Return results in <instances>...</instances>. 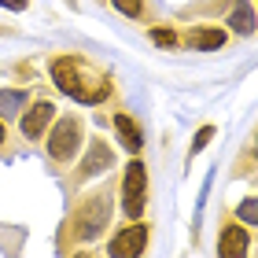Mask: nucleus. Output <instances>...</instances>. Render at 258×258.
Returning a JSON list of instances; mask_svg holds the SVG:
<instances>
[{
  "mask_svg": "<svg viewBox=\"0 0 258 258\" xmlns=\"http://www.w3.org/2000/svg\"><path fill=\"white\" fill-rule=\"evenodd\" d=\"M78 144H81V125H78L74 118L55 122L52 137H48V155H52V159H59V162H67V159L78 151Z\"/></svg>",
  "mask_w": 258,
  "mask_h": 258,
  "instance_id": "obj_4",
  "label": "nucleus"
},
{
  "mask_svg": "<svg viewBox=\"0 0 258 258\" xmlns=\"http://www.w3.org/2000/svg\"><path fill=\"white\" fill-rule=\"evenodd\" d=\"M229 26L236 33H254V11H251L247 0H236V8H232V15H229Z\"/></svg>",
  "mask_w": 258,
  "mask_h": 258,
  "instance_id": "obj_11",
  "label": "nucleus"
},
{
  "mask_svg": "<svg viewBox=\"0 0 258 258\" xmlns=\"http://www.w3.org/2000/svg\"><path fill=\"white\" fill-rule=\"evenodd\" d=\"M151 41L155 44H162V48H173V44H177V37H173V30H151Z\"/></svg>",
  "mask_w": 258,
  "mask_h": 258,
  "instance_id": "obj_14",
  "label": "nucleus"
},
{
  "mask_svg": "<svg viewBox=\"0 0 258 258\" xmlns=\"http://www.w3.org/2000/svg\"><path fill=\"white\" fill-rule=\"evenodd\" d=\"M111 4L118 8L122 15H129V19H133V15H140V0H111Z\"/></svg>",
  "mask_w": 258,
  "mask_h": 258,
  "instance_id": "obj_15",
  "label": "nucleus"
},
{
  "mask_svg": "<svg viewBox=\"0 0 258 258\" xmlns=\"http://www.w3.org/2000/svg\"><path fill=\"white\" fill-rule=\"evenodd\" d=\"M22 103H26V96L19 89H0V114H15Z\"/></svg>",
  "mask_w": 258,
  "mask_h": 258,
  "instance_id": "obj_12",
  "label": "nucleus"
},
{
  "mask_svg": "<svg viewBox=\"0 0 258 258\" xmlns=\"http://www.w3.org/2000/svg\"><path fill=\"white\" fill-rule=\"evenodd\" d=\"M107 218H111V199L107 196H92L85 207L78 210V218H74V232H78V240H92V236H100V229L107 225Z\"/></svg>",
  "mask_w": 258,
  "mask_h": 258,
  "instance_id": "obj_3",
  "label": "nucleus"
},
{
  "mask_svg": "<svg viewBox=\"0 0 258 258\" xmlns=\"http://www.w3.org/2000/svg\"><path fill=\"white\" fill-rule=\"evenodd\" d=\"M144 247H148V229L144 225H129L111 240L107 251H111V258H140Z\"/></svg>",
  "mask_w": 258,
  "mask_h": 258,
  "instance_id": "obj_5",
  "label": "nucleus"
},
{
  "mask_svg": "<svg viewBox=\"0 0 258 258\" xmlns=\"http://www.w3.org/2000/svg\"><path fill=\"white\" fill-rule=\"evenodd\" d=\"M144 203H148V170L144 162H129L125 177H122V210L125 218H140L144 214Z\"/></svg>",
  "mask_w": 258,
  "mask_h": 258,
  "instance_id": "obj_2",
  "label": "nucleus"
},
{
  "mask_svg": "<svg viewBox=\"0 0 258 258\" xmlns=\"http://www.w3.org/2000/svg\"><path fill=\"white\" fill-rule=\"evenodd\" d=\"M107 166H114V155H111V148L107 144H92L89 148V155H85V166H81V173H85V177H92V173H103Z\"/></svg>",
  "mask_w": 258,
  "mask_h": 258,
  "instance_id": "obj_9",
  "label": "nucleus"
},
{
  "mask_svg": "<svg viewBox=\"0 0 258 258\" xmlns=\"http://www.w3.org/2000/svg\"><path fill=\"white\" fill-rule=\"evenodd\" d=\"M236 218L243 221V225H258V199H243V203L236 207Z\"/></svg>",
  "mask_w": 258,
  "mask_h": 258,
  "instance_id": "obj_13",
  "label": "nucleus"
},
{
  "mask_svg": "<svg viewBox=\"0 0 258 258\" xmlns=\"http://www.w3.org/2000/svg\"><path fill=\"white\" fill-rule=\"evenodd\" d=\"M81 70H85V67H81L78 59H67V55L52 59V78H55V85H59L70 100H78V103H100L103 92H107V85H85Z\"/></svg>",
  "mask_w": 258,
  "mask_h": 258,
  "instance_id": "obj_1",
  "label": "nucleus"
},
{
  "mask_svg": "<svg viewBox=\"0 0 258 258\" xmlns=\"http://www.w3.org/2000/svg\"><path fill=\"white\" fill-rule=\"evenodd\" d=\"M114 129H118V137H122V144L129 148V151H140L144 148V137H140V125L129 118V114H118L114 118Z\"/></svg>",
  "mask_w": 258,
  "mask_h": 258,
  "instance_id": "obj_10",
  "label": "nucleus"
},
{
  "mask_svg": "<svg viewBox=\"0 0 258 258\" xmlns=\"http://www.w3.org/2000/svg\"><path fill=\"white\" fill-rule=\"evenodd\" d=\"M78 258H92V254H78Z\"/></svg>",
  "mask_w": 258,
  "mask_h": 258,
  "instance_id": "obj_19",
  "label": "nucleus"
},
{
  "mask_svg": "<svg viewBox=\"0 0 258 258\" xmlns=\"http://www.w3.org/2000/svg\"><path fill=\"white\" fill-rule=\"evenodd\" d=\"M218 254L221 258H243L247 254V229L243 225H225V232H221V240H218Z\"/></svg>",
  "mask_w": 258,
  "mask_h": 258,
  "instance_id": "obj_7",
  "label": "nucleus"
},
{
  "mask_svg": "<svg viewBox=\"0 0 258 258\" xmlns=\"http://www.w3.org/2000/svg\"><path fill=\"white\" fill-rule=\"evenodd\" d=\"M221 44H225V33H221V30H210V26L188 30V48H199V52H218Z\"/></svg>",
  "mask_w": 258,
  "mask_h": 258,
  "instance_id": "obj_8",
  "label": "nucleus"
},
{
  "mask_svg": "<svg viewBox=\"0 0 258 258\" xmlns=\"http://www.w3.org/2000/svg\"><path fill=\"white\" fill-rule=\"evenodd\" d=\"M52 118H55V107H52L48 100H37L26 114H22V133H26L30 140H37V137L44 133V125H48Z\"/></svg>",
  "mask_w": 258,
  "mask_h": 258,
  "instance_id": "obj_6",
  "label": "nucleus"
},
{
  "mask_svg": "<svg viewBox=\"0 0 258 258\" xmlns=\"http://www.w3.org/2000/svg\"><path fill=\"white\" fill-rule=\"evenodd\" d=\"M0 144H4V125H0Z\"/></svg>",
  "mask_w": 258,
  "mask_h": 258,
  "instance_id": "obj_18",
  "label": "nucleus"
},
{
  "mask_svg": "<svg viewBox=\"0 0 258 258\" xmlns=\"http://www.w3.org/2000/svg\"><path fill=\"white\" fill-rule=\"evenodd\" d=\"M0 4H4L8 11H22V8H26V0H0Z\"/></svg>",
  "mask_w": 258,
  "mask_h": 258,
  "instance_id": "obj_17",
  "label": "nucleus"
},
{
  "mask_svg": "<svg viewBox=\"0 0 258 258\" xmlns=\"http://www.w3.org/2000/svg\"><path fill=\"white\" fill-rule=\"evenodd\" d=\"M210 137H214V129L203 125V129H199V137H196V144H192V151H203V148L210 144Z\"/></svg>",
  "mask_w": 258,
  "mask_h": 258,
  "instance_id": "obj_16",
  "label": "nucleus"
}]
</instances>
